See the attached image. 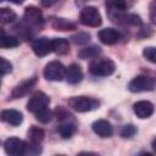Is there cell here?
I'll use <instances>...</instances> for the list:
<instances>
[{
	"label": "cell",
	"mask_w": 156,
	"mask_h": 156,
	"mask_svg": "<svg viewBox=\"0 0 156 156\" xmlns=\"http://www.w3.org/2000/svg\"><path fill=\"white\" fill-rule=\"evenodd\" d=\"M22 23L33 33H35L37 30H40L45 23L41 10H39V7L37 6H27L24 9Z\"/></svg>",
	"instance_id": "1"
},
{
	"label": "cell",
	"mask_w": 156,
	"mask_h": 156,
	"mask_svg": "<svg viewBox=\"0 0 156 156\" xmlns=\"http://www.w3.org/2000/svg\"><path fill=\"white\" fill-rule=\"evenodd\" d=\"M68 105L78 112H89L100 107V102L89 96H73L68 100Z\"/></svg>",
	"instance_id": "2"
},
{
	"label": "cell",
	"mask_w": 156,
	"mask_h": 156,
	"mask_svg": "<svg viewBox=\"0 0 156 156\" xmlns=\"http://www.w3.org/2000/svg\"><path fill=\"white\" fill-rule=\"evenodd\" d=\"M116 69V65L110 58H102V60H94L89 65V71L94 76L99 77H107L111 76Z\"/></svg>",
	"instance_id": "3"
},
{
	"label": "cell",
	"mask_w": 156,
	"mask_h": 156,
	"mask_svg": "<svg viewBox=\"0 0 156 156\" xmlns=\"http://www.w3.org/2000/svg\"><path fill=\"white\" fill-rule=\"evenodd\" d=\"M79 21L87 27H99L102 22L99 10L94 6H85L79 13Z\"/></svg>",
	"instance_id": "4"
},
{
	"label": "cell",
	"mask_w": 156,
	"mask_h": 156,
	"mask_svg": "<svg viewBox=\"0 0 156 156\" xmlns=\"http://www.w3.org/2000/svg\"><path fill=\"white\" fill-rule=\"evenodd\" d=\"M107 7V15L111 21L121 23L124 13V10L127 9V1L126 0H107L106 1Z\"/></svg>",
	"instance_id": "5"
},
{
	"label": "cell",
	"mask_w": 156,
	"mask_h": 156,
	"mask_svg": "<svg viewBox=\"0 0 156 156\" xmlns=\"http://www.w3.org/2000/svg\"><path fill=\"white\" fill-rule=\"evenodd\" d=\"M44 77L48 80L61 82L66 77V67L60 61H51L44 68Z\"/></svg>",
	"instance_id": "6"
},
{
	"label": "cell",
	"mask_w": 156,
	"mask_h": 156,
	"mask_svg": "<svg viewBox=\"0 0 156 156\" xmlns=\"http://www.w3.org/2000/svg\"><path fill=\"white\" fill-rule=\"evenodd\" d=\"M154 87H155V80L147 76H136L128 84V89L132 93L150 91L154 89Z\"/></svg>",
	"instance_id": "7"
},
{
	"label": "cell",
	"mask_w": 156,
	"mask_h": 156,
	"mask_svg": "<svg viewBox=\"0 0 156 156\" xmlns=\"http://www.w3.org/2000/svg\"><path fill=\"white\" fill-rule=\"evenodd\" d=\"M49 104H50L49 96L43 91H37L29 98V101L27 102V110L35 115L37 112L46 108Z\"/></svg>",
	"instance_id": "8"
},
{
	"label": "cell",
	"mask_w": 156,
	"mask_h": 156,
	"mask_svg": "<svg viewBox=\"0 0 156 156\" xmlns=\"http://www.w3.org/2000/svg\"><path fill=\"white\" fill-rule=\"evenodd\" d=\"M27 145L28 144L26 141L18 139L16 136H11V138L5 140L4 150L10 156H22V155H26Z\"/></svg>",
	"instance_id": "9"
},
{
	"label": "cell",
	"mask_w": 156,
	"mask_h": 156,
	"mask_svg": "<svg viewBox=\"0 0 156 156\" xmlns=\"http://www.w3.org/2000/svg\"><path fill=\"white\" fill-rule=\"evenodd\" d=\"M32 49L37 56L39 57L46 56L52 51V39H49L46 37L35 38L32 41Z\"/></svg>",
	"instance_id": "10"
},
{
	"label": "cell",
	"mask_w": 156,
	"mask_h": 156,
	"mask_svg": "<svg viewBox=\"0 0 156 156\" xmlns=\"http://www.w3.org/2000/svg\"><path fill=\"white\" fill-rule=\"evenodd\" d=\"M35 84H37V77H32V78H29V79H27V80H23V82L20 83V84H17V85L13 88L12 93H11L12 99L23 98L24 95H27V94L34 88Z\"/></svg>",
	"instance_id": "11"
},
{
	"label": "cell",
	"mask_w": 156,
	"mask_h": 156,
	"mask_svg": "<svg viewBox=\"0 0 156 156\" xmlns=\"http://www.w3.org/2000/svg\"><path fill=\"white\" fill-rule=\"evenodd\" d=\"M98 37H99V40L105 45H113V44L118 43L119 39H121L119 32L117 29H115V28L100 29L99 33H98Z\"/></svg>",
	"instance_id": "12"
},
{
	"label": "cell",
	"mask_w": 156,
	"mask_h": 156,
	"mask_svg": "<svg viewBox=\"0 0 156 156\" xmlns=\"http://www.w3.org/2000/svg\"><path fill=\"white\" fill-rule=\"evenodd\" d=\"M133 111L136 115V117L141 119L149 118L154 113V105L147 100H140L133 105Z\"/></svg>",
	"instance_id": "13"
},
{
	"label": "cell",
	"mask_w": 156,
	"mask_h": 156,
	"mask_svg": "<svg viewBox=\"0 0 156 156\" xmlns=\"http://www.w3.org/2000/svg\"><path fill=\"white\" fill-rule=\"evenodd\" d=\"M91 129L101 138H110L113 134L112 124L106 119H98L91 124Z\"/></svg>",
	"instance_id": "14"
},
{
	"label": "cell",
	"mask_w": 156,
	"mask_h": 156,
	"mask_svg": "<svg viewBox=\"0 0 156 156\" xmlns=\"http://www.w3.org/2000/svg\"><path fill=\"white\" fill-rule=\"evenodd\" d=\"M72 117H73V116H71V117H68V118H65V119L60 121L61 124L58 126L57 132L60 133V135H61L63 139H68V138H71V136L76 133V130H77V126H76V123L72 121Z\"/></svg>",
	"instance_id": "15"
},
{
	"label": "cell",
	"mask_w": 156,
	"mask_h": 156,
	"mask_svg": "<svg viewBox=\"0 0 156 156\" xmlns=\"http://www.w3.org/2000/svg\"><path fill=\"white\" fill-rule=\"evenodd\" d=\"M1 119L13 127H17L23 122V115L17 110H4L1 112Z\"/></svg>",
	"instance_id": "16"
},
{
	"label": "cell",
	"mask_w": 156,
	"mask_h": 156,
	"mask_svg": "<svg viewBox=\"0 0 156 156\" xmlns=\"http://www.w3.org/2000/svg\"><path fill=\"white\" fill-rule=\"evenodd\" d=\"M66 80L69 84H77L83 79V71L79 65L72 63L66 68Z\"/></svg>",
	"instance_id": "17"
},
{
	"label": "cell",
	"mask_w": 156,
	"mask_h": 156,
	"mask_svg": "<svg viewBox=\"0 0 156 156\" xmlns=\"http://www.w3.org/2000/svg\"><path fill=\"white\" fill-rule=\"evenodd\" d=\"M51 26L54 29L56 30H61V32H67V30H74L77 28L76 23L66 20V18H54L52 22H51Z\"/></svg>",
	"instance_id": "18"
},
{
	"label": "cell",
	"mask_w": 156,
	"mask_h": 156,
	"mask_svg": "<svg viewBox=\"0 0 156 156\" xmlns=\"http://www.w3.org/2000/svg\"><path fill=\"white\" fill-rule=\"evenodd\" d=\"M52 51L57 55H65L69 51V43L65 38H54L52 39Z\"/></svg>",
	"instance_id": "19"
},
{
	"label": "cell",
	"mask_w": 156,
	"mask_h": 156,
	"mask_svg": "<svg viewBox=\"0 0 156 156\" xmlns=\"http://www.w3.org/2000/svg\"><path fill=\"white\" fill-rule=\"evenodd\" d=\"M101 54V49L98 45H91V46H87L83 48L79 52L78 56L82 60H88V58H95Z\"/></svg>",
	"instance_id": "20"
},
{
	"label": "cell",
	"mask_w": 156,
	"mask_h": 156,
	"mask_svg": "<svg viewBox=\"0 0 156 156\" xmlns=\"http://www.w3.org/2000/svg\"><path fill=\"white\" fill-rule=\"evenodd\" d=\"M28 135V139L30 143L33 144H40L43 140H44V136H45V133L41 128L39 127H35V126H32L27 133Z\"/></svg>",
	"instance_id": "21"
},
{
	"label": "cell",
	"mask_w": 156,
	"mask_h": 156,
	"mask_svg": "<svg viewBox=\"0 0 156 156\" xmlns=\"http://www.w3.org/2000/svg\"><path fill=\"white\" fill-rule=\"evenodd\" d=\"M20 45V40L10 34H6L4 30L1 32V38H0V46L4 49H11V48H16Z\"/></svg>",
	"instance_id": "22"
},
{
	"label": "cell",
	"mask_w": 156,
	"mask_h": 156,
	"mask_svg": "<svg viewBox=\"0 0 156 156\" xmlns=\"http://www.w3.org/2000/svg\"><path fill=\"white\" fill-rule=\"evenodd\" d=\"M0 18H1V23L2 24H9V23H12V22L16 21L17 15L11 9L2 7L0 10Z\"/></svg>",
	"instance_id": "23"
},
{
	"label": "cell",
	"mask_w": 156,
	"mask_h": 156,
	"mask_svg": "<svg viewBox=\"0 0 156 156\" xmlns=\"http://www.w3.org/2000/svg\"><path fill=\"white\" fill-rule=\"evenodd\" d=\"M121 23L130 24V26H141V18L134 13H126L121 21Z\"/></svg>",
	"instance_id": "24"
},
{
	"label": "cell",
	"mask_w": 156,
	"mask_h": 156,
	"mask_svg": "<svg viewBox=\"0 0 156 156\" xmlns=\"http://www.w3.org/2000/svg\"><path fill=\"white\" fill-rule=\"evenodd\" d=\"M71 39H72V41L76 45H85L90 40V34L89 33H85V32H80V33L74 34Z\"/></svg>",
	"instance_id": "25"
},
{
	"label": "cell",
	"mask_w": 156,
	"mask_h": 156,
	"mask_svg": "<svg viewBox=\"0 0 156 156\" xmlns=\"http://www.w3.org/2000/svg\"><path fill=\"white\" fill-rule=\"evenodd\" d=\"M35 117H37V119H38L39 122H41V123H48V122H50L51 118H52V112L46 107V108H44V110L37 112V113H35Z\"/></svg>",
	"instance_id": "26"
},
{
	"label": "cell",
	"mask_w": 156,
	"mask_h": 156,
	"mask_svg": "<svg viewBox=\"0 0 156 156\" xmlns=\"http://www.w3.org/2000/svg\"><path fill=\"white\" fill-rule=\"evenodd\" d=\"M135 133H136V128L133 124H126V126H123L122 129H121V132H119L122 138H126V139H129V138L134 136Z\"/></svg>",
	"instance_id": "27"
},
{
	"label": "cell",
	"mask_w": 156,
	"mask_h": 156,
	"mask_svg": "<svg viewBox=\"0 0 156 156\" xmlns=\"http://www.w3.org/2000/svg\"><path fill=\"white\" fill-rule=\"evenodd\" d=\"M143 56L147 61H150L152 63H156V48L155 46H146V48H144Z\"/></svg>",
	"instance_id": "28"
},
{
	"label": "cell",
	"mask_w": 156,
	"mask_h": 156,
	"mask_svg": "<svg viewBox=\"0 0 156 156\" xmlns=\"http://www.w3.org/2000/svg\"><path fill=\"white\" fill-rule=\"evenodd\" d=\"M0 61H1V76L4 77L5 74H7V73H10L12 71V65L5 57H1Z\"/></svg>",
	"instance_id": "29"
},
{
	"label": "cell",
	"mask_w": 156,
	"mask_h": 156,
	"mask_svg": "<svg viewBox=\"0 0 156 156\" xmlns=\"http://www.w3.org/2000/svg\"><path fill=\"white\" fill-rule=\"evenodd\" d=\"M149 13H150V20L154 24H156V0H152L149 7Z\"/></svg>",
	"instance_id": "30"
},
{
	"label": "cell",
	"mask_w": 156,
	"mask_h": 156,
	"mask_svg": "<svg viewBox=\"0 0 156 156\" xmlns=\"http://www.w3.org/2000/svg\"><path fill=\"white\" fill-rule=\"evenodd\" d=\"M58 0H40V2H41V5L44 6V7H50V6H52L54 4H56Z\"/></svg>",
	"instance_id": "31"
},
{
	"label": "cell",
	"mask_w": 156,
	"mask_h": 156,
	"mask_svg": "<svg viewBox=\"0 0 156 156\" xmlns=\"http://www.w3.org/2000/svg\"><path fill=\"white\" fill-rule=\"evenodd\" d=\"M7 1H11V2H13V4H16V5H21V4H23L26 0H7Z\"/></svg>",
	"instance_id": "32"
},
{
	"label": "cell",
	"mask_w": 156,
	"mask_h": 156,
	"mask_svg": "<svg viewBox=\"0 0 156 156\" xmlns=\"http://www.w3.org/2000/svg\"><path fill=\"white\" fill-rule=\"evenodd\" d=\"M151 147H152L154 152H156V138L152 140V143H151Z\"/></svg>",
	"instance_id": "33"
},
{
	"label": "cell",
	"mask_w": 156,
	"mask_h": 156,
	"mask_svg": "<svg viewBox=\"0 0 156 156\" xmlns=\"http://www.w3.org/2000/svg\"><path fill=\"white\" fill-rule=\"evenodd\" d=\"M87 1H90V0H77V5H83Z\"/></svg>",
	"instance_id": "34"
}]
</instances>
